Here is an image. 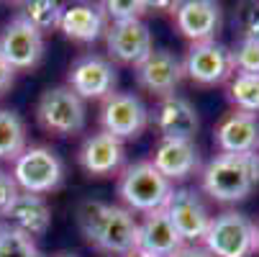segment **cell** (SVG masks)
I'll list each match as a JSON object with an SVG mask.
<instances>
[{
	"label": "cell",
	"mask_w": 259,
	"mask_h": 257,
	"mask_svg": "<svg viewBox=\"0 0 259 257\" xmlns=\"http://www.w3.org/2000/svg\"><path fill=\"white\" fill-rule=\"evenodd\" d=\"M77 224L88 244L98 252L128 257L134 249H139V222L126 206L85 201L77 211Z\"/></svg>",
	"instance_id": "1"
},
{
	"label": "cell",
	"mask_w": 259,
	"mask_h": 257,
	"mask_svg": "<svg viewBox=\"0 0 259 257\" xmlns=\"http://www.w3.org/2000/svg\"><path fill=\"white\" fill-rule=\"evenodd\" d=\"M203 191L215 203H239L259 186V152L215 155L200 172Z\"/></svg>",
	"instance_id": "2"
},
{
	"label": "cell",
	"mask_w": 259,
	"mask_h": 257,
	"mask_svg": "<svg viewBox=\"0 0 259 257\" xmlns=\"http://www.w3.org/2000/svg\"><path fill=\"white\" fill-rule=\"evenodd\" d=\"M172 182L146 160V162H136L128 165L121 175H118V196L126 203V208L134 213H152L164 208L167 198L172 196Z\"/></svg>",
	"instance_id": "3"
},
{
	"label": "cell",
	"mask_w": 259,
	"mask_h": 257,
	"mask_svg": "<svg viewBox=\"0 0 259 257\" xmlns=\"http://www.w3.org/2000/svg\"><path fill=\"white\" fill-rule=\"evenodd\" d=\"M36 121L54 136H75L85 129V100L67 85H57L41 93L36 103Z\"/></svg>",
	"instance_id": "4"
},
{
	"label": "cell",
	"mask_w": 259,
	"mask_h": 257,
	"mask_svg": "<svg viewBox=\"0 0 259 257\" xmlns=\"http://www.w3.org/2000/svg\"><path fill=\"white\" fill-rule=\"evenodd\" d=\"M203 247L213 257H251L256 252V224L239 211L210 216Z\"/></svg>",
	"instance_id": "5"
},
{
	"label": "cell",
	"mask_w": 259,
	"mask_h": 257,
	"mask_svg": "<svg viewBox=\"0 0 259 257\" xmlns=\"http://www.w3.org/2000/svg\"><path fill=\"white\" fill-rule=\"evenodd\" d=\"M13 180L18 191L44 196L52 193L62 186L64 177V165L57 152L49 146H26V150L13 160Z\"/></svg>",
	"instance_id": "6"
},
{
	"label": "cell",
	"mask_w": 259,
	"mask_h": 257,
	"mask_svg": "<svg viewBox=\"0 0 259 257\" xmlns=\"http://www.w3.org/2000/svg\"><path fill=\"white\" fill-rule=\"evenodd\" d=\"M0 57L16 72L33 69L44 57V33L16 13L0 31Z\"/></svg>",
	"instance_id": "7"
},
{
	"label": "cell",
	"mask_w": 259,
	"mask_h": 257,
	"mask_svg": "<svg viewBox=\"0 0 259 257\" xmlns=\"http://www.w3.org/2000/svg\"><path fill=\"white\" fill-rule=\"evenodd\" d=\"M116 83V64L100 54H82L69 64L67 88H72L82 100H105L113 95Z\"/></svg>",
	"instance_id": "8"
},
{
	"label": "cell",
	"mask_w": 259,
	"mask_h": 257,
	"mask_svg": "<svg viewBox=\"0 0 259 257\" xmlns=\"http://www.w3.org/2000/svg\"><path fill=\"white\" fill-rule=\"evenodd\" d=\"M103 131L116 139H136L149 124V111L134 93H113L100 105Z\"/></svg>",
	"instance_id": "9"
},
{
	"label": "cell",
	"mask_w": 259,
	"mask_h": 257,
	"mask_svg": "<svg viewBox=\"0 0 259 257\" xmlns=\"http://www.w3.org/2000/svg\"><path fill=\"white\" fill-rule=\"evenodd\" d=\"M164 213L185 244H203L210 227V213L193 188H177L164 203Z\"/></svg>",
	"instance_id": "10"
},
{
	"label": "cell",
	"mask_w": 259,
	"mask_h": 257,
	"mask_svg": "<svg viewBox=\"0 0 259 257\" xmlns=\"http://www.w3.org/2000/svg\"><path fill=\"white\" fill-rule=\"evenodd\" d=\"M182 69L198 85H221L234 78V54L218 42L190 44L182 59Z\"/></svg>",
	"instance_id": "11"
},
{
	"label": "cell",
	"mask_w": 259,
	"mask_h": 257,
	"mask_svg": "<svg viewBox=\"0 0 259 257\" xmlns=\"http://www.w3.org/2000/svg\"><path fill=\"white\" fill-rule=\"evenodd\" d=\"M105 49L108 59L118 64H141L154 52L152 47V31L144 21H121L110 23L105 28Z\"/></svg>",
	"instance_id": "12"
},
{
	"label": "cell",
	"mask_w": 259,
	"mask_h": 257,
	"mask_svg": "<svg viewBox=\"0 0 259 257\" xmlns=\"http://www.w3.org/2000/svg\"><path fill=\"white\" fill-rule=\"evenodd\" d=\"M136 69V83L157 98H167L175 93V88L182 83L185 69L182 62L167 52V49H154L141 64L134 67Z\"/></svg>",
	"instance_id": "13"
},
{
	"label": "cell",
	"mask_w": 259,
	"mask_h": 257,
	"mask_svg": "<svg viewBox=\"0 0 259 257\" xmlns=\"http://www.w3.org/2000/svg\"><path fill=\"white\" fill-rule=\"evenodd\" d=\"M175 26L193 44L215 42L221 28V6L210 0H188L175 6Z\"/></svg>",
	"instance_id": "14"
},
{
	"label": "cell",
	"mask_w": 259,
	"mask_h": 257,
	"mask_svg": "<svg viewBox=\"0 0 259 257\" xmlns=\"http://www.w3.org/2000/svg\"><path fill=\"white\" fill-rule=\"evenodd\" d=\"M154 126L162 134V139H190L198 134L200 129V119L195 105L182 98L177 93L159 98L157 108H154Z\"/></svg>",
	"instance_id": "15"
},
{
	"label": "cell",
	"mask_w": 259,
	"mask_h": 257,
	"mask_svg": "<svg viewBox=\"0 0 259 257\" xmlns=\"http://www.w3.org/2000/svg\"><path fill=\"white\" fill-rule=\"evenodd\" d=\"M77 160H80V167L93 177L116 175L123 167V160H126L123 141L105 134V131H98V134H93L82 141Z\"/></svg>",
	"instance_id": "16"
},
{
	"label": "cell",
	"mask_w": 259,
	"mask_h": 257,
	"mask_svg": "<svg viewBox=\"0 0 259 257\" xmlns=\"http://www.w3.org/2000/svg\"><path fill=\"white\" fill-rule=\"evenodd\" d=\"M213 141L221 155H254L259 152V119L251 114L231 111L215 126Z\"/></svg>",
	"instance_id": "17"
},
{
	"label": "cell",
	"mask_w": 259,
	"mask_h": 257,
	"mask_svg": "<svg viewBox=\"0 0 259 257\" xmlns=\"http://www.w3.org/2000/svg\"><path fill=\"white\" fill-rule=\"evenodd\" d=\"M3 224L36 239V237L47 234V229L52 224V208H49L44 196L18 191V196L11 201V206L3 213Z\"/></svg>",
	"instance_id": "18"
},
{
	"label": "cell",
	"mask_w": 259,
	"mask_h": 257,
	"mask_svg": "<svg viewBox=\"0 0 259 257\" xmlns=\"http://www.w3.org/2000/svg\"><path fill=\"white\" fill-rule=\"evenodd\" d=\"M169 182L185 180L200 170V155L198 146L190 139H159L154 157L149 160Z\"/></svg>",
	"instance_id": "19"
},
{
	"label": "cell",
	"mask_w": 259,
	"mask_h": 257,
	"mask_svg": "<svg viewBox=\"0 0 259 257\" xmlns=\"http://www.w3.org/2000/svg\"><path fill=\"white\" fill-rule=\"evenodd\" d=\"M182 247H185V242L175 232L164 208L144 213V222L139 224V249L141 252H149L157 257H172Z\"/></svg>",
	"instance_id": "20"
},
{
	"label": "cell",
	"mask_w": 259,
	"mask_h": 257,
	"mask_svg": "<svg viewBox=\"0 0 259 257\" xmlns=\"http://www.w3.org/2000/svg\"><path fill=\"white\" fill-rule=\"evenodd\" d=\"M59 28L67 39L90 44V42H98L105 33V13L100 6H88V3L69 6L62 11Z\"/></svg>",
	"instance_id": "21"
},
{
	"label": "cell",
	"mask_w": 259,
	"mask_h": 257,
	"mask_svg": "<svg viewBox=\"0 0 259 257\" xmlns=\"http://www.w3.org/2000/svg\"><path fill=\"white\" fill-rule=\"evenodd\" d=\"M26 150V124L23 119L11 111L0 108V160H16Z\"/></svg>",
	"instance_id": "22"
},
{
	"label": "cell",
	"mask_w": 259,
	"mask_h": 257,
	"mask_svg": "<svg viewBox=\"0 0 259 257\" xmlns=\"http://www.w3.org/2000/svg\"><path fill=\"white\" fill-rule=\"evenodd\" d=\"M229 100L236 105V111L256 116L259 114V75L234 72V78L229 83Z\"/></svg>",
	"instance_id": "23"
},
{
	"label": "cell",
	"mask_w": 259,
	"mask_h": 257,
	"mask_svg": "<svg viewBox=\"0 0 259 257\" xmlns=\"http://www.w3.org/2000/svg\"><path fill=\"white\" fill-rule=\"evenodd\" d=\"M21 16L36 26L41 33L44 31H52V28H59V21H62V6L59 3H52V0H33V3H23L21 6Z\"/></svg>",
	"instance_id": "24"
},
{
	"label": "cell",
	"mask_w": 259,
	"mask_h": 257,
	"mask_svg": "<svg viewBox=\"0 0 259 257\" xmlns=\"http://www.w3.org/2000/svg\"><path fill=\"white\" fill-rule=\"evenodd\" d=\"M0 257H44L36 242L0 222Z\"/></svg>",
	"instance_id": "25"
},
{
	"label": "cell",
	"mask_w": 259,
	"mask_h": 257,
	"mask_svg": "<svg viewBox=\"0 0 259 257\" xmlns=\"http://www.w3.org/2000/svg\"><path fill=\"white\" fill-rule=\"evenodd\" d=\"M105 18H113V23L121 21H141L146 8H152V3H139V0H108L100 6Z\"/></svg>",
	"instance_id": "26"
},
{
	"label": "cell",
	"mask_w": 259,
	"mask_h": 257,
	"mask_svg": "<svg viewBox=\"0 0 259 257\" xmlns=\"http://www.w3.org/2000/svg\"><path fill=\"white\" fill-rule=\"evenodd\" d=\"M234 54V72L241 75H259V42L241 39Z\"/></svg>",
	"instance_id": "27"
},
{
	"label": "cell",
	"mask_w": 259,
	"mask_h": 257,
	"mask_svg": "<svg viewBox=\"0 0 259 257\" xmlns=\"http://www.w3.org/2000/svg\"><path fill=\"white\" fill-rule=\"evenodd\" d=\"M18 196V186H16V180L11 172L6 170H0V218H3L6 208L11 206V201Z\"/></svg>",
	"instance_id": "28"
},
{
	"label": "cell",
	"mask_w": 259,
	"mask_h": 257,
	"mask_svg": "<svg viewBox=\"0 0 259 257\" xmlns=\"http://www.w3.org/2000/svg\"><path fill=\"white\" fill-rule=\"evenodd\" d=\"M241 26H244V39L259 42V3L249 6L241 16Z\"/></svg>",
	"instance_id": "29"
},
{
	"label": "cell",
	"mask_w": 259,
	"mask_h": 257,
	"mask_svg": "<svg viewBox=\"0 0 259 257\" xmlns=\"http://www.w3.org/2000/svg\"><path fill=\"white\" fill-rule=\"evenodd\" d=\"M13 80H16V69L0 57V95H6L13 88Z\"/></svg>",
	"instance_id": "30"
},
{
	"label": "cell",
	"mask_w": 259,
	"mask_h": 257,
	"mask_svg": "<svg viewBox=\"0 0 259 257\" xmlns=\"http://www.w3.org/2000/svg\"><path fill=\"white\" fill-rule=\"evenodd\" d=\"M172 257H213L203 244H185L182 249H177Z\"/></svg>",
	"instance_id": "31"
},
{
	"label": "cell",
	"mask_w": 259,
	"mask_h": 257,
	"mask_svg": "<svg viewBox=\"0 0 259 257\" xmlns=\"http://www.w3.org/2000/svg\"><path fill=\"white\" fill-rule=\"evenodd\" d=\"M128 257H157V254H149V252H141V249H134Z\"/></svg>",
	"instance_id": "32"
},
{
	"label": "cell",
	"mask_w": 259,
	"mask_h": 257,
	"mask_svg": "<svg viewBox=\"0 0 259 257\" xmlns=\"http://www.w3.org/2000/svg\"><path fill=\"white\" fill-rule=\"evenodd\" d=\"M54 257H77V254H72V252H59V254H54Z\"/></svg>",
	"instance_id": "33"
},
{
	"label": "cell",
	"mask_w": 259,
	"mask_h": 257,
	"mask_svg": "<svg viewBox=\"0 0 259 257\" xmlns=\"http://www.w3.org/2000/svg\"><path fill=\"white\" fill-rule=\"evenodd\" d=\"M256 252H259V224H256Z\"/></svg>",
	"instance_id": "34"
}]
</instances>
